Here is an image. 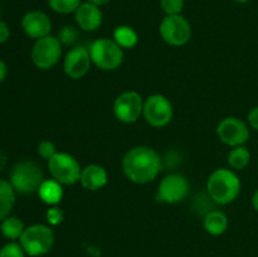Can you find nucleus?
I'll use <instances>...</instances> for the list:
<instances>
[{
    "mask_svg": "<svg viewBox=\"0 0 258 257\" xmlns=\"http://www.w3.org/2000/svg\"><path fill=\"white\" fill-rule=\"evenodd\" d=\"M125 175L136 184H146L158 176L161 169V159L149 146H136L128 150L122 159Z\"/></svg>",
    "mask_w": 258,
    "mask_h": 257,
    "instance_id": "1",
    "label": "nucleus"
},
{
    "mask_svg": "<svg viewBox=\"0 0 258 257\" xmlns=\"http://www.w3.org/2000/svg\"><path fill=\"white\" fill-rule=\"evenodd\" d=\"M209 197L218 204H228L236 201L241 191V180L233 170L219 168L209 175L207 181Z\"/></svg>",
    "mask_w": 258,
    "mask_h": 257,
    "instance_id": "2",
    "label": "nucleus"
},
{
    "mask_svg": "<svg viewBox=\"0 0 258 257\" xmlns=\"http://www.w3.org/2000/svg\"><path fill=\"white\" fill-rule=\"evenodd\" d=\"M9 181L17 193L27 196L39 190L44 181V174L35 161L22 160L12 169Z\"/></svg>",
    "mask_w": 258,
    "mask_h": 257,
    "instance_id": "3",
    "label": "nucleus"
},
{
    "mask_svg": "<svg viewBox=\"0 0 258 257\" xmlns=\"http://www.w3.org/2000/svg\"><path fill=\"white\" fill-rule=\"evenodd\" d=\"M19 243L22 244L28 256H44L54 244V232L47 224H32L25 227L22 237L19 238Z\"/></svg>",
    "mask_w": 258,
    "mask_h": 257,
    "instance_id": "4",
    "label": "nucleus"
},
{
    "mask_svg": "<svg viewBox=\"0 0 258 257\" xmlns=\"http://www.w3.org/2000/svg\"><path fill=\"white\" fill-rule=\"evenodd\" d=\"M91 60L103 71H113L123 60V49L110 38H100L90 45Z\"/></svg>",
    "mask_w": 258,
    "mask_h": 257,
    "instance_id": "5",
    "label": "nucleus"
},
{
    "mask_svg": "<svg viewBox=\"0 0 258 257\" xmlns=\"http://www.w3.org/2000/svg\"><path fill=\"white\" fill-rule=\"evenodd\" d=\"M48 169L54 180L62 185H72L80 181L82 168L75 156L68 153H57L48 160Z\"/></svg>",
    "mask_w": 258,
    "mask_h": 257,
    "instance_id": "6",
    "label": "nucleus"
},
{
    "mask_svg": "<svg viewBox=\"0 0 258 257\" xmlns=\"http://www.w3.org/2000/svg\"><path fill=\"white\" fill-rule=\"evenodd\" d=\"M159 32L164 42L173 47L186 44L191 37L190 23L181 14L166 15L161 20Z\"/></svg>",
    "mask_w": 258,
    "mask_h": 257,
    "instance_id": "7",
    "label": "nucleus"
},
{
    "mask_svg": "<svg viewBox=\"0 0 258 257\" xmlns=\"http://www.w3.org/2000/svg\"><path fill=\"white\" fill-rule=\"evenodd\" d=\"M62 54V44L59 39L47 35L35 40L32 48V60L39 70H50L59 60Z\"/></svg>",
    "mask_w": 258,
    "mask_h": 257,
    "instance_id": "8",
    "label": "nucleus"
},
{
    "mask_svg": "<svg viewBox=\"0 0 258 257\" xmlns=\"http://www.w3.org/2000/svg\"><path fill=\"white\" fill-rule=\"evenodd\" d=\"M173 105L163 95H151L144 101L143 115L153 127H164L173 118Z\"/></svg>",
    "mask_w": 258,
    "mask_h": 257,
    "instance_id": "9",
    "label": "nucleus"
},
{
    "mask_svg": "<svg viewBox=\"0 0 258 257\" xmlns=\"http://www.w3.org/2000/svg\"><path fill=\"white\" fill-rule=\"evenodd\" d=\"M144 111L143 97L135 91L122 92L113 102V113L116 118L123 123L135 122Z\"/></svg>",
    "mask_w": 258,
    "mask_h": 257,
    "instance_id": "10",
    "label": "nucleus"
},
{
    "mask_svg": "<svg viewBox=\"0 0 258 257\" xmlns=\"http://www.w3.org/2000/svg\"><path fill=\"white\" fill-rule=\"evenodd\" d=\"M189 193V181L181 174H169L161 179L158 186V199L169 204L184 201Z\"/></svg>",
    "mask_w": 258,
    "mask_h": 257,
    "instance_id": "11",
    "label": "nucleus"
},
{
    "mask_svg": "<svg viewBox=\"0 0 258 257\" xmlns=\"http://www.w3.org/2000/svg\"><path fill=\"white\" fill-rule=\"evenodd\" d=\"M217 135L222 143L236 148L244 145L249 139V128L244 121L238 117H226L217 126Z\"/></svg>",
    "mask_w": 258,
    "mask_h": 257,
    "instance_id": "12",
    "label": "nucleus"
},
{
    "mask_svg": "<svg viewBox=\"0 0 258 257\" xmlns=\"http://www.w3.org/2000/svg\"><path fill=\"white\" fill-rule=\"evenodd\" d=\"M90 50L83 45H76L66 54L63 62L64 73L72 80H80L85 77L91 68Z\"/></svg>",
    "mask_w": 258,
    "mask_h": 257,
    "instance_id": "13",
    "label": "nucleus"
},
{
    "mask_svg": "<svg viewBox=\"0 0 258 257\" xmlns=\"http://www.w3.org/2000/svg\"><path fill=\"white\" fill-rule=\"evenodd\" d=\"M22 28L28 37L37 40L49 35L52 30V22L45 13L33 10V12H28L23 17Z\"/></svg>",
    "mask_w": 258,
    "mask_h": 257,
    "instance_id": "14",
    "label": "nucleus"
},
{
    "mask_svg": "<svg viewBox=\"0 0 258 257\" xmlns=\"http://www.w3.org/2000/svg\"><path fill=\"white\" fill-rule=\"evenodd\" d=\"M75 19L78 27L85 32H95L101 27L103 14L100 7L92 3H82L75 12Z\"/></svg>",
    "mask_w": 258,
    "mask_h": 257,
    "instance_id": "15",
    "label": "nucleus"
},
{
    "mask_svg": "<svg viewBox=\"0 0 258 257\" xmlns=\"http://www.w3.org/2000/svg\"><path fill=\"white\" fill-rule=\"evenodd\" d=\"M80 181L83 188L87 190H100L107 184V171L103 166L90 164L81 171Z\"/></svg>",
    "mask_w": 258,
    "mask_h": 257,
    "instance_id": "16",
    "label": "nucleus"
},
{
    "mask_svg": "<svg viewBox=\"0 0 258 257\" xmlns=\"http://www.w3.org/2000/svg\"><path fill=\"white\" fill-rule=\"evenodd\" d=\"M38 194L44 203L49 204V206H55L63 198L62 184L58 183L54 179H48V180L43 181L42 185L39 186Z\"/></svg>",
    "mask_w": 258,
    "mask_h": 257,
    "instance_id": "17",
    "label": "nucleus"
},
{
    "mask_svg": "<svg viewBox=\"0 0 258 257\" xmlns=\"http://www.w3.org/2000/svg\"><path fill=\"white\" fill-rule=\"evenodd\" d=\"M204 228L212 236H221L228 228V218L221 211H212L204 217Z\"/></svg>",
    "mask_w": 258,
    "mask_h": 257,
    "instance_id": "18",
    "label": "nucleus"
},
{
    "mask_svg": "<svg viewBox=\"0 0 258 257\" xmlns=\"http://www.w3.org/2000/svg\"><path fill=\"white\" fill-rule=\"evenodd\" d=\"M15 193L10 181L0 179V222L9 217L15 204Z\"/></svg>",
    "mask_w": 258,
    "mask_h": 257,
    "instance_id": "19",
    "label": "nucleus"
},
{
    "mask_svg": "<svg viewBox=\"0 0 258 257\" xmlns=\"http://www.w3.org/2000/svg\"><path fill=\"white\" fill-rule=\"evenodd\" d=\"M25 226L23 221L18 217H7L4 221L0 222V232L5 238L10 241H17L22 237Z\"/></svg>",
    "mask_w": 258,
    "mask_h": 257,
    "instance_id": "20",
    "label": "nucleus"
},
{
    "mask_svg": "<svg viewBox=\"0 0 258 257\" xmlns=\"http://www.w3.org/2000/svg\"><path fill=\"white\" fill-rule=\"evenodd\" d=\"M113 40L122 49H130L138 44V33L128 25H120L113 30Z\"/></svg>",
    "mask_w": 258,
    "mask_h": 257,
    "instance_id": "21",
    "label": "nucleus"
},
{
    "mask_svg": "<svg viewBox=\"0 0 258 257\" xmlns=\"http://www.w3.org/2000/svg\"><path fill=\"white\" fill-rule=\"evenodd\" d=\"M251 161V153L246 146H236L228 154V164L234 170H242Z\"/></svg>",
    "mask_w": 258,
    "mask_h": 257,
    "instance_id": "22",
    "label": "nucleus"
},
{
    "mask_svg": "<svg viewBox=\"0 0 258 257\" xmlns=\"http://www.w3.org/2000/svg\"><path fill=\"white\" fill-rule=\"evenodd\" d=\"M82 4V0H48V5L58 14H71Z\"/></svg>",
    "mask_w": 258,
    "mask_h": 257,
    "instance_id": "23",
    "label": "nucleus"
},
{
    "mask_svg": "<svg viewBox=\"0 0 258 257\" xmlns=\"http://www.w3.org/2000/svg\"><path fill=\"white\" fill-rule=\"evenodd\" d=\"M25 254L22 244L15 241L8 242L0 248V257H25Z\"/></svg>",
    "mask_w": 258,
    "mask_h": 257,
    "instance_id": "24",
    "label": "nucleus"
},
{
    "mask_svg": "<svg viewBox=\"0 0 258 257\" xmlns=\"http://www.w3.org/2000/svg\"><path fill=\"white\" fill-rule=\"evenodd\" d=\"M58 39H59L60 44L63 45H73L78 39V30L75 27H63L59 30V34H58Z\"/></svg>",
    "mask_w": 258,
    "mask_h": 257,
    "instance_id": "25",
    "label": "nucleus"
},
{
    "mask_svg": "<svg viewBox=\"0 0 258 257\" xmlns=\"http://www.w3.org/2000/svg\"><path fill=\"white\" fill-rule=\"evenodd\" d=\"M160 7L166 15L180 14L184 8V0H160Z\"/></svg>",
    "mask_w": 258,
    "mask_h": 257,
    "instance_id": "26",
    "label": "nucleus"
},
{
    "mask_svg": "<svg viewBox=\"0 0 258 257\" xmlns=\"http://www.w3.org/2000/svg\"><path fill=\"white\" fill-rule=\"evenodd\" d=\"M57 153L58 151L55 150V145L52 141L43 140L40 141L39 145H38V154H39L43 159H45V160L52 159Z\"/></svg>",
    "mask_w": 258,
    "mask_h": 257,
    "instance_id": "27",
    "label": "nucleus"
},
{
    "mask_svg": "<svg viewBox=\"0 0 258 257\" xmlns=\"http://www.w3.org/2000/svg\"><path fill=\"white\" fill-rule=\"evenodd\" d=\"M45 217H47V221L50 226H58V224L62 223L63 219H64V213H63L62 209L58 208V207H52V208H49L47 211Z\"/></svg>",
    "mask_w": 258,
    "mask_h": 257,
    "instance_id": "28",
    "label": "nucleus"
},
{
    "mask_svg": "<svg viewBox=\"0 0 258 257\" xmlns=\"http://www.w3.org/2000/svg\"><path fill=\"white\" fill-rule=\"evenodd\" d=\"M248 123L251 125L252 128L258 131V106L252 108L248 112Z\"/></svg>",
    "mask_w": 258,
    "mask_h": 257,
    "instance_id": "29",
    "label": "nucleus"
},
{
    "mask_svg": "<svg viewBox=\"0 0 258 257\" xmlns=\"http://www.w3.org/2000/svg\"><path fill=\"white\" fill-rule=\"evenodd\" d=\"M10 37V29L8 24L3 20H0V44L7 42Z\"/></svg>",
    "mask_w": 258,
    "mask_h": 257,
    "instance_id": "30",
    "label": "nucleus"
},
{
    "mask_svg": "<svg viewBox=\"0 0 258 257\" xmlns=\"http://www.w3.org/2000/svg\"><path fill=\"white\" fill-rule=\"evenodd\" d=\"M8 75V67L7 65H5L4 60L0 59V83L3 82V81L5 80V77H7Z\"/></svg>",
    "mask_w": 258,
    "mask_h": 257,
    "instance_id": "31",
    "label": "nucleus"
},
{
    "mask_svg": "<svg viewBox=\"0 0 258 257\" xmlns=\"http://www.w3.org/2000/svg\"><path fill=\"white\" fill-rule=\"evenodd\" d=\"M252 206H253L254 211L258 212V189L254 191L253 197H252Z\"/></svg>",
    "mask_w": 258,
    "mask_h": 257,
    "instance_id": "32",
    "label": "nucleus"
},
{
    "mask_svg": "<svg viewBox=\"0 0 258 257\" xmlns=\"http://www.w3.org/2000/svg\"><path fill=\"white\" fill-rule=\"evenodd\" d=\"M88 3H92V4L97 5V7H102V5H106L107 3H110L111 0H87Z\"/></svg>",
    "mask_w": 258,
    "mask_h": 257,
    "instance_id": "33",
    "label": "nucleus"
},
{
    "mask_svg": "<svg viewBox=\"0 0 258 257\" xmlns=\"http://www.w3.org/2000/svg\"><path fill=\"white\" fill-rule=\"evenodd\" d=\"M5 161H7V159H5V155H3V154L0 153V170H2L3 166L5 165Z\"/></svg>",
    "mask_w": 258,
    "mask_h": 257,
    "instance_id": "34",
    "label": "nucleus"
},
{
    "mask_svg": "<svg viewBox=\"0 0 258 257\" xmlns=\"http://www.w3.org/2000/svg\"><path fill=\"white\" fill-rule=\"evenodd\" d=\"M233 2H236V3H239V4H246V3L251 2V0H233Z\"/></svg>",
    "mask_w": 258,
    "mask_h": 257,
    "instance_id": "35",
    "label": "nucleus"
}]
</instances>
